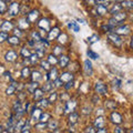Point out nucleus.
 <instances>
[{"mask_svg":"<svg viewBox=\"0 0 133 133\" xmlns=\"http://www.w3.org/2000/svg\"><path fill=\"white\" fill-rule=\"evenodd\" d=\"M66 40H68V36L65 35V33H60L59 37H58V41H59L60 43H65L66 42Z\"/></svg>","mask_w":133,"mask_h":133,"instance_id":"obj_39","label":"nucleus"},{"mask_svg":"<svg viewBox=\"0 0 133 133\" xmlns=\"http://www.w3.org/2000/svg\"><path fill=\"white\" fill-rule=\"evenodd\" d=\"M31 79H32V81L39 82L41 79H42V76H41V73L38 72V71H33V72L31 73Z\"/></svg>","mask_w":133,"mask_h":133,"instance_id":"obj_32","label":"nucleus"},{"mask_svg":"<svg viewBox=\"0 0 133 133\" xmlns=\"http://www.w3.org/2000/svg\"><path fill=\"white\" fill-rule=\"evenodd\" d=\"M48 61H49V63L51 65H55V64H57L58 62H59V60L57 59V56L53 55V53H51V55L48 56Z\"/></svg>","mask_w":133,"mask_h":133,"instance_id":"obj_30","label":"nucleus"},{"mask_svg":"<svg viewBox=\"0 0 133 133\" xmlns=\"http://www.w3.org/2000/svg\"><path fill=\"white\" fill-rule=\"evenodd\" d=\"M31 36H32V40H35L36 42H37V41H41V39H42V38H41L40 33L39 32H36V31H33L31 33Z\"/></svg>","mask_w":133,"mask_h":133,"instance_id":"obj_43","label":"nucleus"},{"mask_svg":"<svg viewBox=\"0 0 133 133\" xmlns=\"http://www.w3.org/2000/svg\"><path fill=\"white\" fill-rule=\"evenodd\" d=\"M8 11H9V15L12 16V17L18 16L20 14V5H19V2L14 1L9 6V10H8Z\"/></svg>","mask_w":133,"mask_h":133,"instance_id":"obj_3","label":"nucleus"},{"mask_svg":"<svg viewBox=\"0 0 133 133\" xmlns=\"http://www.w3.org/2000/svg\"><path fill=\"white\" fill-rule=\"evenodd\" d=\"M110 120H111V122L114 123V124H121L122 123V116H121V114H120L119 112H115V111L111 113Z\"/></svg>","mask_w":133,"mask_h":133,"instance_id":"obj_5","label":"nucleus"},{"mask_svg":"<svg viewBox=\"0 0 133 133\" xmlns=\"http://www.w3.org/2000/svg\"><path fill=\"white\" fill-rule=\"evenodd\" d=\"M50 119H51V118H50V114L49 113H41L39 121H41V122H48Z\"/></svg>","mask_w":133,"mask_h":133,"instance_id":"obj_36","label":"nucleus"},{"mask_svg":"<svg viewBox=\"0 0 133 133\" xmlns=\"http://www.w3.org/2000/svg\"><path fill=\"white\" fill-rule=\"evenodd\" d=\"M94 89H95V91H97V93L101 94V95H105L108 93L107 85L104 84V83H102V82H97V83H95Z\"/></svg>","mask_w":133,"mask_h":133,"instance_id":"obj_4","label":"nucleus"},{"mask_svg":"<svg viewBox=\"0 0 133 133\" xmlns=\"http://www.w3.org/2000/svg\"><path fill=\"white\" fill-rule=\"evenodd\" d=\"M24 123H26V121H24V120H18V122L16 123V127H15L16 131H21V129H22V127L24 125Z\"/></svg>","mask_w":133,"mask_h":133,"instance_id":"obj_33","label":"nucleus"},{"mask_svg":"<svg viewBox=\"0 0 133 133\" xmlns=\"http://www.w3.org/2000/svg\"><path fill=\"white\" fill-rule=\"evenodd\" d=\"M114 32L120 36H128V35H130V32H131V28L127 26V24H120V26L114 28Z\"/></svg>","mask_w":133,"mask_h":133,"instance_id":"obj_2","label":"nucleus"},{"mask_svg":"<svg viewBox=\"0 0 133 133\" xmlns=\"http://www.w3.org/2000/svg\"><path fill=\"white\" fill-rule=\"evenodd\" d=\"M69 28L70 29H72L73 31H76V32H78L79 30H80V27L78 26V23L76 22V21H71L69 23Z\"/></svg>","mask_w":133,"mask_h":133,"instance_id":"obj_37","label":"nucleus"},{"mask_svg":"<svg viewBox=\"0 0 133 133\" xmlns=\"http://www.w3.org/2000/svg\"><path fill=\"white\" fill-rule=\"evenodd\" d=\"M121 5L125 9H132L133 8V0H123L121 2Z\"/></svg>","mask_w":133,"mask_h":133,"instance_id":"obj_31","label":"nucleus"},{"mask_svg":"<svg viewBox=\"0 0 133 133\" xmlns=\"http://www.w3.org/2000/svg\"><path fill=\"white\" fill-rule=\"evenodd\" d=\"M8 1H10V0H8Z\"/></svg>","mask_w":133,"mask_h":133,"instance_id":"obj_63","label":"nucleus"},{"mask_svg":"<svg viewBox=\"0 0 133 133\" xmlns=\"http://www.w3.org/2000/svg\"><path fill=\"white\" fill-rule=\"evenodd\" d=\"M114 132H118V133H123L124 131H123V130H121V128H115Z\"/></svg>","mask_w":133,"mask_h":133,"instance_id":"obj_57","label":"nucleus"},{"mask_svg":"<svg viewBox=\"0 0 133 133\" xmlns=\"http://www.w3.org/2000/svg\"><path fill=\"white\" fill-rule=\"evenodd\" d=\"M15 91H16V85H10L9 88H8L7 90H6V93L8 94V95H11V94H14L15 93Z\"/></svg>","mask_w":133,"mask_h":133,"instance_id":"obj_47","label":"nucleus"},{"mask_svg":"<svg viewBox=\"0 0 133 133\" xmlns=\"http://www.w3.org/2000/svg\"><path fill=\"white\" fill-rule=\"evenodd\" d=\"M72 84H73V81H69V82H66V85H64V88L65 90H70L72 88Z\"/></svg>","mask_w":133,"mask_h":133,"instance_id":"obj_54","label":"nucleus"},{"mask_svg":"<svg viewBox=\"0 0 133 133\" xmlns=\"http://www.w3.org/2000/svg\"><path fill=\"white\" fill-rule=\"evenodd\" d=\"M130 19H131L132 21H133V14H131V16H130Z\"/></svg>","mask_w":133,"mask_h":133,"instance_id":"obj_60","label":"nucleus"},{"mask_svg":"<svg viewBox=\"0 0 133 133\" xmlns=\"http://www.w3.org/2000/svg\"><path fill=\"white\" fill-rule=\"evenodd\" d=\"M3 74H5V76H6V77H9V78H10V72H5V73H3Z\"/></svg>","mask_w":133,"mask_h":133,"instance_id":"obj_59","label":"nucleus"},{"mask_svg":"<svg viewBox=\"0 0 133 133\" xmlns=\"http://www.w3.org/2000/svg\"><path fill=\"white\" fill-rule=\"evenodd\" d=\"M130 132H132V133H133V130H132V131H130Z\"/></svg>","mask_w":133,"mask_h":133,"instance_id":"obj_62","label":"nucleus"},{"mask_svg":"<svg viewBox=\"0 0 133 133\" xmlns=\"http://www.w3.org/2000/svg\"><path fill=\"white\" fill-rule=\"evenodd\" d=\"M41 109H39V108H36V109H33L32 110V114H31V118L33 121H39V119H40V115H41Z\"/></svg>","mask_w":133,"mask_h":133,"instance_id":"obj_21","label":"nucleus"},{"mask_svg":"<svg viewBox=\"0 0 133 133\" xmlns=\"http://www.w3.org/2000/svg\"><path fill=\"white\" fill-rule=\"evenodd\" d=\"M95 11H97V14L99 16H104L108 12V8L104 5H97V7H95Z\"/></svg>","mask_w":133,"mask_h":133,"instance_id":"obj_19","label":"nucleus"},{"mask_svg":"<svg viewBox=\"0 0 133 133\" xmlns=\"http://www.w3.org/2000/svg\"><path fill=\"white\" fill-rule=\"evenodd\" d=\"M122 5H121V2H116V3H114V5H112V7H111V9L109 10V12L110 14L113 16V15H115V14H118V12H120L122 10Z\"/></svg>","mask_w":133,"mask_h":133,"instance_id":"obj_14","label":"nucleus"},{"mask_svg":"<svg viewBox=\"0 0 133 133\" xmlns=\"http://www.w3.org/2000/svg\"><path fill=\"white\" fill-rule=\"evenodd\" d=\"M88 40H89V42H90V43H93V42H95V41H98V40H99V37H98L97 35H93L92 37H90Z\"/></svg>","mask_w":133,"mask_h":133,"instance_id":"obj_51","label":"nucleus"},{"mask_svg":"<svg viewBox=\"0 0 133 133\" xmlns=\"http://www.w3.org/2000/svg\"><path fill=\"white\" fill-rule=\"evenodd\" d=\"M73 78L74 77H73V74L71 72H63L59 77V79L63 83H66V82H69V81H73Z\"/></svg>","mask_w":133,"mask_h":133,"instance_id":"obj_8","label":"nucleus"},{"mask_svg":"<svg viewBox=\"0 0 133 133\" xmlns=\"http://www.w3.org/2000/svg\"><path fill=\"white\" fill-rule=\"evenodd\" d=\"M39 88V82H37V81H32L30 84L28 85V92H30V93H33V91H35L36 89H38Z\"/></svg>","mask_w":133,"mask_h":133,"instance_id":"obj_28","label":"nucleus"},{"mask_svg":"<svg viewBox=\"0 0 133 133\" xmlns=\"http://www.w3.org/2000/svg\"><path fill=\"white\" fill-rule=\"evenodd\" d=\"M21 76H22L23 78H28V77H30V76H31L30 69H29L28 66H24V68L22 69V71H21Z\"/></svg>","mask_w":133,"mask_h":133,"instance_id":"obj_35","label":"nucleus"},{"mask_svg":"<svg viewBox=\"0 0 133 133\" xmlns=\"http://www.w3.org/2000/svg\"><path fill=\"white\" fill-rule=\"evenodd\" d=\"M57 99H58V92L55 91V92H52L51 94H50L48 101H49V103H55L57 101Z\"/></svg>","mask_w":133,"mask_h":133,"instance_id":"obj_34","label":"nucleus"},{"mask_svg":"<svg viewBox=\"0 0 133 133\" xmlns=\"http://www.w3.org/2000/svg\"><path fill=\"white\" fill-rule=\"evenodd\" d=\"M60 35V29L58 28V27H55V28H52L51 30L49 31V35H48V39L49 40H53V39H56L58 38Z\"/></svg>","mask_w":133,"mask_h":133,"instance_id":"obj_11","label":"nucleus"},{"mask_svg":"<svg viewBox=\"0 0 133 133\" xmlns=\"http://www.w3.org/2000/svg\"><path fill=\"white\" fill-rule=\"evenodd\" d=\"M38 27L40 29H42V30H49L50 29V21L48 19H45V18L40 19L39 22H38Z\"/></svg>","mask_w":133,"mask_h":133,"instance_id":"obj_12","label":"nucleus"},{"mask_svg":"<svg viewBox=\"0 0 133 133\" xmlns=\"http://www.w3.org/2000/svg\"><path fill=\"white\" fill-rule=\"evenodd\" d=\"M40 59V58L37 56V53H35V55H31L30 57H29V61L31 62L32 64H35V63H37V61H38Z\"/></svg>","mask_w":133,"mask_h":133,"instance_id":"obj_45","label":"nucleus"},{"mask_svg":"<svg viewBox=\"0 0 133 133\" xmlns=\"http://www.w3.org/2000/svg\"><path fill=\"white\" fill-rule=\"evenodd\" d=\"M0 132H3V130H2V127H0Z\"/></svg>","mask_w":133,"mask_h":133,"instance_id":"obj_61","label":"nucleus"},{"mask_svg":"<svg viewBox=\"0 0 133 133\" xmlns=\"http://www.w3.org/2000/svg\"><path fill=\"white\" fill-rule=\"evenodd\" d=\"M7 11V5L3 0H0V15H3Z\"/></svg>","mask_w":133,"mask_h":133,"instance_id":"obj_38","label":"nucleus"},{"mask_svg":"<svg viewBox=\"0 0 133 133\" xmlns=\"http://www.w3.org/2000/svg\"><path fill=\"white\" fill-rule=\"evenodd\" d=\"M108 39L110 40V42L115 45V47H118L120 48L122 45L123 43V40L121 38V36L118 35V33H115V32H109V35H108Z\"/></svg>","mask_w":133,"mask_h":133,"instance_id":"obj_1","label":"nucleus"},{"mask_svg":"<svg viewBox=\"0 0 133 133\" xmlns=\"http://www.w3.org/2000/svg\"><path fill=\"white\" fill-rule=\"evenodd\" d=\"M43 92L44 91L42 89H36L35 91H33V99L36 100V101H38V100H40L41 98L43 97Z\"/></svg>","mask_w":133,"mask_h":133,"instance_id":"obj_25","label":"nucleus"},{"mask_svg":"<svg viewBox=\"0 0 133 133\" xmlns=\"http://www.w3.org/2000/svg\"><path fill=\"white\" fill-rule=\"evenodd\" d=\"M104 105H105L107 109H109V110H114L115 108H116V103H115V101H113V100H108V101H105Z\"/></svg>","mask_w":133,"mask_h":133,"instance_id":"obj_29","label":"nucleus"},{"mask_svg":"<svg viewBox=\"0 0 133 133\" xmlns=\"http://www.w3.org/2000/svg\"><path fill=\"white\" fill-rule=\"evenodd\" d=\"M29 22H30V21L28 20V18H22V19H20L19 22H18V28H20L21 30H23V29H28Z\"/></svg>","mask_w":133,"mask_h":133,"instance_id":"obj_22","label":"nucleus"},{"mask_svg":"<svg viewBox=\"0 0 133 133\" xmlns=\"http://www.w3.org/2000/svg\"><path fill=\"white\" fill-rule=\"evenodd\" d=\"M97 132L98 133H107V130L105 129H103V128H101V129H98Z\"/></svg>","mask_w":133,"mask_h":133,"instance_id":"obj_56","label":"nucleus"},{"mask_svg":"<svg viewBox=\"0 0 133 133\" xmlns=\"http://www.w3.org/2000/svg\"><path fill=\"white\" fill-rule=\"evenodd\" d=\"M39 16H40V14H39L38 10H31V11L28 12L27 18H28V20H29L30 22H35L36 20L39 18Z\"/></svg>","mask_w":133,"mask_h":133,"instance_id":"obj_9","label":"nucleus"},{"mask_svg":"<svg viewBox=\"0 0 133 133\" xmlns=\"http://www.w3.org/2000/svg\"><path fill=\"white\" fill-rule=\"evenodd\" d=\"M58 69L57 68H51L49 70V72L47 74V80H50V81H55L56 79H58Z\"/></svg>","mask_w":133,"mask_h":133,"instance_id":"obj_7","label":"nucleus"},{"mask_svg":"<svg viewBox=\"0 0 133 133\" xmlns=\"http://www.w3.org/2000/svg\"><path fill=\"white\" fill-rule=\"evenodd\" d=\"M62 51H63V48L60 47V45H56L55 49H53V55H56V56L62 55Z\"/></svg>","mask_w":133,"mask_h":133,"instance_id":"obj_42","label":"nucleus"},{"mask_svg":"<svg viewBox=\"0 0 133 133\" xmlns=\"http://www.w3.org/2000/svg\"><path fill=\"white\" fill-rule=\"evenodd\" d=\"M69 61H70V59H69L68 56H62V55H61L60 59H59V64H60L61 68H65V66L68 65Z\"/></svg>","mask_w":133,"mask_h":133,"instance_id":"obj_24","label":"nucleus"},{"mask_svg":"<svg viewBox=\"0 0 133 133\" xmlns=\"http://www.w3.org/2000/svg\"><path fill=\"white\" fill-rule=\"evenodd\" d=\"M82 111H83V112H82L83 114H90V113H91V108H90V107H89V108L85 107V108H83V109H82Z\"/></svg>","mask_w":133,"mask_h":133,"instance_id":"obj_52","label":"nucleus"},{"mask_svg":"<svg viewBox=\"0 0 133 133\" xmlns=\"http://www.w3.org/2000/svg\"><path fill=\"white\" fill-rule=\"evenodd\" d=\"M95 127H88L87 128V130L85 132H90V133H94V132H97V130H94Z\"/></svg>","mask_w":133,"mask_h":133,"instance_id":"obj_55","label":"nucleus"},{"mask_svg":"<svg viewBox=\"0 0 133 133\" xmlns=\"http://www.w3.org/2000/svg\"><path fill=\"white\" fill-rule=\"evenodd\" d=\"M53 85H55V83H53V81H50V80H48L47 82L44 83V85H43L42 90L44 91V92H49V91H51V90H52Z\"/></svg>","mask_w":133,"mask_h":133,"instance_id":"obj_26","label":"nucleus"},{"mask_svg":"<svg viewBox=\"0 0 133 133\" xmlns=\"http://www.w3.org/2000/svg\"><path fill=\"white\" fill-rule=\"evenodd\" d=\"M20 53H21V56L24 57V58H29L31 56V52L29 51V49H27V48H22L21 51H20Z\"/></svg>","mask_w":133,"mask_h":133,"instance_id":"obj_41","label":"nucleus"},{"mask_svg":"<svg viewBox=\"0 0 133 133\" xmlns=\"http://www.w3.org/2000/svg\"><path fill=\"white\" fill-rule=\"evenodd\" d=\"M44 52H45V49H36V53L39 58H42L44 56Z\"/></svg>","mask_w":133,"mask_h":133,"instance_id":"obj_50","label":"nucleus"},{"mask_svg":"<svg viewBox=\"0 0 133 133\" xmlns=\"http://www.w3.org/2000/svg\"><path fill=\"white\" fill-rule=\"evenodd\" d=\"M6 61L8 62H15L17 60V58H18V55H17V52H15L14 50H10V51H8L6 53Z\"/></svg>","mask_w":133,"mask_h":133,"instance_id":"obj_10","label":"nucleus"},{"mask_svg":"<svg viewBox=\"0 0 133 133\" xmlns=\"http://www.w3.org/2000/svg\"><path fill=\"white\" fill-rule=\"evenodd\" d=\"M8 32H6V31H2V32H0V43H2L3 41H6V40H8Z\"/></svg>","mask_w":133,"mask_h":133,"instance_id":"obj_44","label":"nucleus"},{"mask_svg":"<svg viewBox=\"0 0 133 133\" xmlns=\"http://www.w3.org/2000/svg\"><path fill=\"white\" fill-rule=\"evenodd\" d=\"M77 107V102L76 101H66L65 102V107H64V114L65 113H69V112L71 111H74V109H76Z\"/></svg>","mask_w":133,"mask_h":133,"instance_id":"obj_6","label":"nucleus"},{"mask_svg":"<svg viewBox=\"0 0 133 133\" xmlns=\"http://www.w3.org/2000/svg\"><path fill=\"white\" fill-rule=\"evenodd\" d=\"M88 56H89V58H91V59H99V55L98 53H95V52H93L92 50H88Z\"/></svg>","mask_w":133,"mask_h":133,"instance_id":"obj_46","label":"nucleus"},{"mask_svg":"<svg viewBox=\"0 0 133 133\" xmlns=\"http://www.w3.org/2000/svg\"><path fill=\"white\" fill-rule=\"evenodd\" d=\"M0 29H1V31H6V32L11 31L14 29V24L10 21H3L2 24L0 26Z\"/></svg>","mask_w":133,"mask_h":133,"instance_id":"obj_17","label":"nucleus"},{"mask_svg":"<svg viewBox=\"0 0 133 133\" xmlns=\"http://www.w3.org/2000/svg\"><path fill=\"white\" fill-rule=\"evenodd\" d=\"M29 129H30V122L27 121L26 123H24V125L22 127V129H21V131H20V132H22V133H24V132H29Z\"/></svg>","mask_w":133,"mask_h":133,"instance_id":"obj_49","label":"nucleus"},{"mask_svg":"<svg viewBox=\"0 0 133 133\" xmlns=\"http://www.w3.org/2000/svg\"><path fill=\"white\" fill-rule=\"evenodd\" d=\"M104 124H105V121H104V118L103 116H98L94 121V127L95 129H101V128H104Z\"/></svg>","mask_w":133,"mask_h":133,"instance_id":"obj_18","label":"nucleus"},{"mask_svg":"<svg viewBox=\"0 0 133 133\" xmlns=\"http://www.w3.org/2000/svg\"><path fill=\"white\" fill-rule=\"evenodd\" d=\"M84 72L87 76H92L93 73V69H92V63L89 59H87L84 61Z\"/></svg>","mask_w":133,"mask_h":133,"instance_id":"obj_13","label":"nucleus"},{"mask_svg":"<svg viewBox=\"0 0 133 133\" xmlns=\"http://www.w3.org/2000/svg\"><path fill=\"white\" fill-rule=\"evenodd\" d=\"M127 17H128V15L125 14V12H122V11H120V12H118V14H115V15H113V18L116 20V21H119L120 23H123V21L127 19Z\"/></svg>","mask_w":133,"mask_h":133,"instance_id":"obj_15","label":"nucleus"},{"mask_svg":"<svg viewBox=\"0 0 133 133\" xmlns=\"http://www.w3.org/2000/svg\"><path fill=\"white\" fill-rule=\"evenodd\" d=\"M79 120V114L77 113V112H70V115H69V120L68 122L70 125H74Z\"/></svg>","mask_w":133,"mask_h":133,"instance_id":"obj_16","label":"nucleus"},{"mask_svg":"<svg viewBox=\"0 0 133 133\" xmlns=\"http://www.w3.org/2000/svg\"><path fill=\"white\" fill-rule=\"evenodd\" d=\"M47 122H41L40 123H36V129H39V130H42V129H45L47 128Z\"/></svg>","mask_w":133,"mask_h":133,"instance_id":"obj_48","label":"nucleus"},{"mask_svg":"<svg viewBox=\"0 0 133 133\" xmlns=\"http://www.w3.org/2000/svg\"><path fill=\"white\" fill-rule=\"evenodd\" d=\"M47 124H48L47 128L49 129V130L53 131V130H56V129L58 128V125H59V122H58L57 120H55V119H50Z\"/></svg>","mask_w":133,"mask_h":133,"instance_id":"obj_23","label":"nucleus"},{"mask_svg":"<svg viewBox=\"0 0 133 133\" xmlns=\"http://www.w3.org/2000/svg\"><path fill=\"white\" fill-rule=\"evenodd\" d=\"M48 105H49V101L47 99H42V98L38 100V102L36 103V107L39 108V109H45Z\"/></svg>","mask_w":133,"mask_h":133,"instance_id":"obj_20","label":"nucleus"},{"mask_svg":"<svg viewBox=\"0 0 133 133\" xmlns=\"http://www.w3.org/2000/svg\"><path fill=\"white\" fill-rule=\"evenodd\" d=\"M40 64H41V68L44 69L45 71H49V70L51 69V68H50V65H51V64L49 63V61H48V60H47V61H41V62H40Z\"/></svg>","mask_w":133,"mask_h":133,"instance_id":"obj_40","label":"nucleus"},{"mask_svg":"<svg viewBox=\"0 0 133 133\" xmlns=\"http://www.w3.org/2000/svg\"><path fill=\"white\" fill-rule=\"evenodd\" d=\"M130 44H131V48L133 49V36L131 37V43H130Z\"/></svg>","mask_w":133,"mask_h":133,"instance_id":"obj_58","label":"nucleus"},{"mask_svg":"<svg viewBox=\"0 0 133 133\" xmlns=\"http://www.w3.org/2000/svg\"><path fill=\"white\" fill-rule=\"evenodd\" d=\"M7 41H8V42H9L11 45H18V44L20 43V39H19V37H17V36L9 37Z\"/></svg>","mask_w":133,"mask_h":133,"instance_id":"obj_27","label":"nucleus"},{"mask_svg":"<svg viewBox=\"0 0 133 133\" xmlns=\"http://www.w3.org/2000/svg\"><path fill=\"white\" fill-rule=\"evenodd\" d=\"M14 33H15V35H16L17 37H20V36H22V32H21V29H20V28H18V29H15Z\"/></svg>","mask_w":133,"mask_h":133,"instance_id":"obj_53","label":"nucleus"}]
</instances>
